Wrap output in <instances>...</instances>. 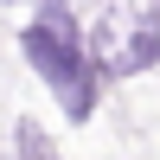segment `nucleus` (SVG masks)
I'll return each mask as SVG.
<instances>
[{
	"instance_id": "7ed1b4c3",
	"label": "nucleus",
	"mask_w": 160,
	"mask_h": 160,
	"mask_svg": "<svg viewBox=\"0 0 160 160\" xmlns=\"http://www.w3.org/2000/svg\"><path fill=\"white\" fill-rule=\"evenodd\" d=\"M19 160H58V154L38 141V128H19Z\"/></svg>"
},
{
	"instance_id": "f257e3e1",
	"label": "nucleus",
	"mask_w": 160,
	"mask_h": 160,
	"mask_svg": "<svg viewBox=\"0 0 160 160\" xmlns=\"http://www.w3.org/2000/svg\"><path fill=\"white\" fill-rule=\"evenodd\" d=\"M19 51L32 58V71L58 90L64 115L83 122L96 109V77H90V58H83V38H77V19L64 0H38V19L19 32Z\"/></svg>"
},
{
	"instance_id": "f03ea898",
	"label": "nucleus",
	"mask_w": 160,
	"mask_h": 160,
	"mask_svg": "<svg viewBox=\"0 0 160 160\" xmlns=\"http://www.w3.org/2000/svg\"><path fill=\"white\" fill-rule=\"evenodd\" d=\"M154 58H160V19H141L135 45H128V64H154Z\"/></svg>"
}]
</instances>
